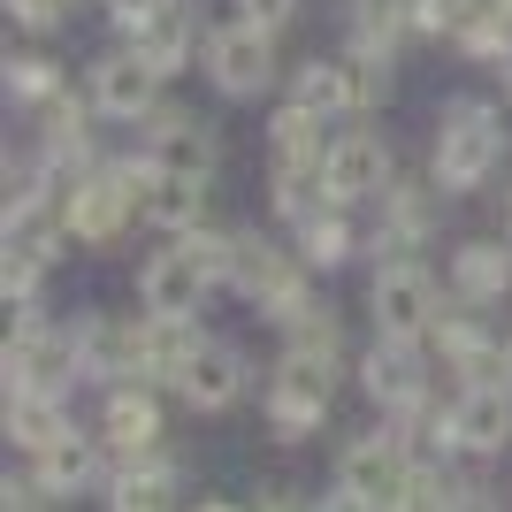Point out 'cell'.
<instances>
[{
  "label": "cell",
  "instance_id": "74e56055",
  "mask_svg": "<svg viewBox=\"0 0 512 512\" xmlns=\"http://www.w3.org/2000/svg\"><path fill=\"white\" fill-rule=\"evenodd\" d=\"M474 16H512V0H451V39H459V23Z\"/></svg>",
  "mask_w": 512,
  "mask_h": 512
},
{
  "label": "cell",
  "instance_id": "1f68e13d",
  "mask_svg": "<svg viewBox=\"0 0 512 512\" xmlns=\"http://www.w3.org/2000/svg\"><path fill=\"white\" fill-rule=\"evenodd\" d=\"M344 62H352V85H360V115H383L390 92H398V62L390 54H360V46H344Z\"/></svg>",
  "mask_w": 512,
  "mask_h": 512
},
{
  "label": "cell",
  "instance_id": "8fae6325",
  "mask_svg": "<svg viewBox=\"0 0 512 512\" xmlns=\"http://www.w3.org/2000/svg\"><path fill=\"white\" fill-rule=\"evenodd\" d=\"M428 360H436V375H451V383H512L505 375V337H490V306H467V299H451V314L436 321Z\"/></svg>",
  "mask_w": 512,
  "mask_h": 512
},
{
  "label": "cell",
  "instance_id": "3957f363",
  "mask_svg": "<svg viewBox=\"0 0 512 512\" xmlns=\"http://www.w3.org/2000/svg\"><path fill=\"white\" fill-rule=\"evenodd\" d=\"M329 138H337V123L314 115V107H299V100H283L276 115H268V207H276L283 230L306 222V214L329 199V184H321Z\"/></svg>",
  "mask_w": 512,
  "mask_h": 512
},
{
  "label": "cell",
  "instance_id": "603a6c76",
  "mask_svg": "<svg viewBox=\"0 0 512 512\" xmlns=\"http://www.w3.org/2000/svg\"><path fill=\"white\" fill-rule=\"evenodd\" d=\"M291 245L306 253V268H314V276H337V268H352V260L367 253L360 207H337V199H321L306 222H291Z\"/></svg>",
  "mask_w": 512,
  "mask_h": 512
},
{
  "label": "cell",
  "instance_id": "e575fe53",
  "mask_svg": "<svg viewBox=\"0 0 512 512\" xmlns=\"http://www.w3.org/2000/svg\"><path fill=\"white\" fill-rule=\"evenodd\" d=\"M245 505H268V512H283V505H306V482H299V474H260L253 490H245Z\"/></svg>",
  "mask_w": 512,
  "mask_h": 512
},
{
  "label": "cell",
  "instance_id": "83f0119b",
  "mask_svg": "<svg viewBox=\"0 0 512 512\" xmlns=\"http://www.w3.org/2000/svg\"><path fill=\"white\" fill-rule=\"evenodd\" d=\"M214 176H192V169H153V184H146V222L161 237H176V230H192V222H207L214 214V192H207Z\"/></svg>",
  "mask_w": 512,
  "mask_h": 512
},
{
  "label": "cell",
  "instance_id": "d6a6232c",
  "mask_svg": "<svg viewBox=\"0 0 512 512\" xmlns=\"http://www.w3.org/2000/svg\"><path fill=\"white\" fill-rule=\"evenodd\" d=\"M0 505H8V512H39V505H62V497H54V482L39 474V459H23V451H16V467L0 474Z\"/></svg>",
  "mask_w": 512,
  "mask_h": 512
},
{
  "label": "cell",
  "instance_id": "ab89813d",
  "mask_svg": "<svg viewBox=\"0 0 512 512\" xmlns=\"http://www.w3.org/2000/svg\"><path fill=\"white\" fill-rule=\"evenodd\" d=\"M505 237H512V192H505Z\"/></svg>",
  "mask_w": 512,
  "mask_h": 512
},
{
  "label": "cell",
  "instance_id": "6da1fadb",
  "mask_svg": "<svg viewBox=\"0 0 512 512\" xmlns=\"http://www.w3.org/2000/svg\"><path fill=\"white\" fill-rule=\"evenodd\" d=\"M153 169H161V161L138 146L130 161H92L85 176H54V184H62V230H69V245L107 253L130 222H146V184H153Z\"/></svg>",
  "mask_w": 512,
  "mask_h": 512
},
{
  "label": "cell",
  "instance_id": "8d00e7d4",
  "mask_svg": "<svg viewBox=\"0 0 512 512\" xmlns=\"http://www.w3.org/2000/svg\"><path fill=\"white\" fill-rule=\"evenodd\" d=\"M100 8H107V23H115V39H130V31H138V23H153L169 0H100Z\"/></svg>",
  "mask_w": 512,
  "mask_h": 512
},
{
  "label": "cell",
  "instance_id": "cb8c5ba5",
  "mask_svg": "<svg viewBox=\"0 0 512 512\" xmlns=\"http://www.w3.org/2000/svg\"><path fill=\"white\" fill-rule=\"evenodd\" d=\"M23 459H39V474L54 482V497L107 490V467H115V451H107L100 428H69V436H54L46 451H23Z\"/></svg>",
  "mask_w": 512,
  "mask_h": 512
},
{
  "label": "cell",
  "instance_id": "ac0fdd59",
  "mask_svg": "<svg viewBox=\"0 0 512 512\" xmlns=\"http://www.w3.org/2000/svg\"><path fill=\"white\" fill-rule=\"evenodd\" d=\"M69 329H77V360H85V383H123V375H138V329H146V314L123 321L107 314V306H85V314H69Z\"/></svg>",
  "mask_w": 512,
  "mask_h": 512
},
{
  "label": "cell",
  "instance_id": "5b68a950",
  "mask_svg": "<svg viewBox=\"0 0 512 512\" xmlns=\"http://www.w3.org/2000/svg\"><path fill=\"white\" fill-rule=\"evenodd\" d=\"M444 314H451V283L428 260H375L367 268V321H375V337L428 344Z\"/></svg>",
  "mask_w": 512,
  "mask_h": 512
},
{
  "label": "cell",
  "instance_id": "d590c367",
  "mask_svg": "<svg viewBox=\"0 0 512 512\" xmlns=\"http://www.w3.org/2000/svg\"><path fill=\"white\" fill-rule=\"evenodd\" d=\"M230 8L245 23H260V31H276V39L291 31V16H299V0H230Z\"/></svg>",
  "mask_w": 512,
  "mask_h": 512
},
{
  "label": "cell",
  "instance_id": "d4e9b609",
  "mask_svg": "<svg viewBox=\"0 0 512 512\" xmlns=\"http://www.w3.org/2000/svg\"><path fill=\"white\" fill-rule=\"evenodd\" d=\"M138 314H146V306H138ZM199 344H207L199 314H146V329H138V375L176 390V375H184V360H192Z\"/></svg>",
  "mask_w": 512,
  "mask_h": 512
},
{
  "label": "cell",
  "instance_id": "7402d4cb",
  "mask_svg": "<svg viewBox=\"0 0 512 512\" xmlns=\"http://www.w3.org/2000/svg\"><path fill=\"white\" fill-rule=\"evenodd\" d=\"M444 283H451V299H467V306L512 299V237H459L444 260Z\"/></svg>",
  "mask_w": 512,
  "mask_h": 512
},
{
  "label": "cell",
  "instance_id": "30bf717a",
  "mask_svg": "<svg viewBox=\"0 0 512 512\" xmlns=\"http://www.w3.org/2000/svg\"><path fill=\"white\" fill-rule=\"evenodd\" d=\"M390 176H398V161H390V138L375 130V115H352V130H337V138H329V169H321L329 199L367 214L375 199L390 192Z\"/></svg>",
  "mask_w": 512,
  "mask_h": 512
},
{
  "label": "cell",
  "instance_id": "4dcf8cb0",
  "mask_svg": "<svg viewBox=\"0 0 512 512\" xmlns=\"http://www.w3.org/2000/svg\"><path fill=\"white\" fill-rule=\"evenodd\" d=\"M0 85H8V100H16L23 115H31L39 100H54V92H62V62H54V54H39V46L23 39L16 54L0 62Z\"/></svg>",
  "mask_w": 512,
  "mask_h": 512
},
{
  "label": "cell",
  "instance_id": "52a82bcc",
  "mask_svg": "<svg viewBox=\"0 0 512 512\" xmlns=\"http://www.w3.org/2000/svg\"><path fill=\"white\" fill-rule=\"evenodd\" d=\"M444 184L436 176H390V192L367 207V253L375 260H421L444 230Z\"/></svg>",
  "mask_w": 512,
  "mask_h": 512
},
{
  "label": "cell",
  "instance_id": "e0dca14e",
  "mask_svg": "<svg viewBox=\"0 0 512 512\" xmlns=\"http://www.w3.org/2000/svg\"><path fill=\"white\" fill-rule=\"evenodd\" d=\"M161 428H169V413H161V383L123 375V383L100 390V436H107L115 459H123V451H153V444H161Z\"/></svg>",
  "mask_w": 512,
  "mask_h": 512
},
{
  "label": "cell",
  "instance_id": "ffe728a7",
  "mask_svg": "<svg viewBox=\"0 0 512 512\" xmlns=\"http://www.w3.org/2000/svg\"><path fill=\"white\" fill-rule=\"evenodd\" d=\"M207 291H214V276L176 237H161V253H146V268H138V306H146V314H199Z\"/></svg>",
  "mask_w": 512,
  "mask_h": 512
},
{
  "label": "cell",
  "instance_id": "7c38bea8",
  "mask_svg": "<svg viewBox=\"0 0 512 512\" xmlns=\"http://www.w3.org/2000/svg\"><path fill=\"white\" fill-rule=\"evenodd\" d=\"M161 69L138 54V46H107L100 62H85V100L100 107V123H146L153 107H161Z\"/></svg>",
  "mask_w": 512,
  "mask_h": 512
},
{
  "label": "cell",
  "instance_id": "f35d334b",
  "mask_svg": "<svg viewBox=\"0 0 512 512\" xmlns=\"http://www.w3.org/2000/svg\"><path fill=\"white\" fill-rule=\"evenodd\" d=\"M497 92H505V100H512V54H505V62H497Z\"/></svg>",
  "mask_w": 512,
  "mask_h": 512
},
{
  "label": "cell",
  "instance_id": "7a4b0ae2",
  "mask_svg": "<svg viewBox=\"0 0 512 512\" xmlns=\"http://www.w3.org/2000/svg\"><path fill=\"white\" fill-rule=\"evenodd\" d=\"M505 153H512V123H505V107H490L482 92H459V100L436 107L428 176H436L451 199H474L497 169H505Z\"/></svg>",
  "mask_w": 512,
  "mask_h": 512
},
{
  "label": "cell",
  "instance_id": "ba28073f",
  "mask_svg": "<svg viewBox=\"0 0 512 512\" xmlns=\"http://www.w3.org/2000/svg\"><path fill=\"white\" fill-rule=\"evenodd\" d=\"M230 291L245 306H260V321H283L291 306L314 291V268H306L299 245H283L268 230H237V260H230Z\"/></svg>",
  "mask_w": 512,
  "mask_h": 512
},
{
  "label": "cell",
  "instance_id": "f546056e",
  "mask_svg": "<svg viewBox=\"0 0 512 512\" xmlns=\"http://www.w3.org/2000/svg\"><path fill=\"white\" fill-rule=\"evenodd\" d=\"M276 329H283V352H321V360H344V321H337V306L321 299V291H306V299L291 306Z\"/></svg>",
  "mask_w": 512,
  "mask_h": 512
},
{
  "label": "cell",
  "instance_id": "2e32d148",
  "mask_svg": "<svg viewBox=\"0 0 512 512\" xmlns=\"http://www.w3.org/2000/svg\"><path fill=\"white\" fill-rule=\"evenodd\" d=\"M107 505L115 512H161V505H184V459L169 444L153 451H123L107 467Z\"/></svg>",
  "mask_w": 512,
  "mask_h": 512
},
{
  "label": "cell",
  "instance_id": "f1b7e54d",
  "mask_svg": "<svg viewBox=\"0 0 512 512\" xmlns=\"http://www.w3.org/2000/svg\"><path fill=\"white\" fill-rule=\"evenodd\" d=\"M0 428H8V444L16 451H46L54 436H69V398L62 390H8V406H0Z\"/></svg>",
  "mask_w": 512,
  "mask_h": 512
},
{
  "label": "cell",
  "instance_id": "5bb4252c",
  "mask_svg": "<svg viewBox=\"0 0 512 512\" xmlns=\"http://www.w3.org/2000/svg\"><path fill=\"white\" fill-rule=\"evenodd\" d=\"M92 123H100V107L85 100V85L77 92H54V100L31 107V146H39V161L54 176H85L92 161H100V146H92Z\"/></svg>",
  "mask_w": 512,
  "mask_h": 512
},
{
  "label": "cell",
  "instance_id": "d6986e66",
  "mask_svg": "<svg viewBox=\"0 0 512 512\" xmlns=\"http://www.w3.org/2000/svg\"><path fill=\"white\" fill-rule=\"evenodd\" d=\"M146 153L161 161V169H192V176L222 169V138H214V123L192 115V107H169V100L146 115Z\"/></svg>",
  "mask_w": 512,
  "mask_h": 512
},
{
  "label": "cell",
  "instance_id": "8992f818",
  "mask_svg": "<svg viewBox=\"0 0 512 512\" xmlns=\"http://www.w3.org/2000/svg\"><path fill=\"white\" fill-rule=\"evenodd\" d=\"M337 383H344V360H321V352H283L260 383V413H268V436L276 444H306L329 406H337Z\"/></svg>",
  "mask_w": 512,
  "mask_h": 512
},
{
  "label": "cell",
  "instance_id": "9c48e42d",
  "mask_svg": "<svg viewBox=\"0 0 512 512\" xmlns=\"http://www.w3.org/2000/svg\"><path fill=\"white\" fill-rule=\"evenodd\" d=\"M199 69H207V85L222 100H260V92L276 85V31H260L245 16L214 23L207 46H199Z\"/></svg>",
  "mask_w": 512,
  "mask_h": 512
},
{
  "label": "cell",
  "instance_id": "4fadbf2b",
  "mask_svg": "<svg viewBox=\"0 0 512 512\" xmlns=\"http://www.w3.org/2000/svg\"><path fill=\"white\" fill-rule=\"evenodd\" d=\"M0 383L8 390H77L85 383V360H77V329L69 321H46L31 337H0Z\"/></svg>",
  "mask_w": 512,
  "mask_h": 512
},
{
  "label": "cell",
  "instance_id": "484cf974",
  "mask_svg": "<svg viewBox=\"0 0 512 512\" xmlns=\"http://www.w3.org/2000/svg\"><path fill=\"white\" fill-rule=\"evenodd\" d=\"M130 46H138V54H146L161 77H176V69L199 62V46H207V31H199V8H192V0H169L153 23H138V31H130Z\"/></svg>",
  "mask_w": 512,
  "mask_h": 512
},
{
  "label": "cell",
  "instance_id": "836d02e7",
  "mask_svg": "<svg viewBox=\"0 0 512 512\" xmlns=\"http://www.w3.org/2000/svg\"><path fill=\"white\" fill-rule=\"evenodd\" d=\"M0 8H8V23H16L23 39H54V31L69 23V8H77V0H0Z\"/></svg>",
  "mask_w": 512,
  "mask_h": 512
},
{
  "label": "cell",
  "instance_id": "9a60e30c",
  "mask_svg": "<svg viewBox=\"0 0 512 512\" xmlns=\"http://www.w3.org/2000/svg\"><path fill=\"white\" fill-rule=\"evenodd\" d=\"M444 436L474 459H505L512 451V383H459L444 406Z\"/></svg>",
  "mask_w": 512,
  "mask_h": 512
},
{
  "label": "cell",
  "instance_id": "4316f807",
  "mask_svg": "<svg viewBox=\"0 0 512 512\" xmlns=\"http://www.w3.org/2000/svg\"><path fill=\"white\" fill-rule=\"evenodd\" d=\"M283 100H299L314 107V115H329V123H352L360 115V85H352V62H299V69H283Z\"/></svg>",
  "mask_w": 512,
  "mask_h": 512
},
{
  "label": "cell",
  "instance_id": "44dd1931",
  "mask_svg": "<svg viewBox=\"0 0 512 512\" xmlns=\"http://www.w3.org/2000/svg\"><path fill=\"white\" fill-rule=\"evenodd\" d=\"M245 375H253L245 352L222 344V337H207L192 360H184V375H176V398H184L192 413H230L237 398H245Z\"/></svg>",
  "mask_w": 512,
  "mask_h": 512
},
{
  "label": "cell",
  "instance_id": "277c9868",
  "mask_svg": "<svg viewBox=\"0 0 512 512\" xmlns=\"http://www.w3.org/2000/svg\"><path fill=\"white\" fill-rule=\"evenodd\" d=\"M329 512H390V505H413V436L398 421L383 428H360L352 444L337 451V474H329V490L314 497Z\"/></svg>",
  "mask_w": 512,
  "mask_h": 512
}]
</instances>
